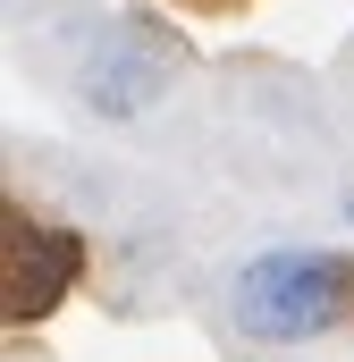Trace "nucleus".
<instances>
[{
    "mask_svg": "<svg viewBox=\"0 0 354 362\" xmlns=\"http://www.w3.org/2000/svg\"><path fill=\"white\" fill-rule=\"evenodd\" d=\"M161 85H169V51H152L144 25L101 34V51L85 59V110L93 118H135V110L161 101Z\"/></svg>",
    "mask_w": 354,
    "mask_h": 362,
    "instance_id": "2",
    "label": "nucleus"
},
{
    "mask_svg": "<svg viewBox=\"0 0 354 362\" xmlns=\"http://www.w3.org/2000/svg\"><path fill=\"white\" fill-rule=\"evenodd\" d=\"M85 270V245L76 228H42V219H17L8 228V312L17 320H42Z\"/></svg>",
    "mask_w": 354,
    "mask_h": 362,
    "instance_id": "3",
    "label": "nucleus"
},
{
    "mask_svg": "<svg viewBox=\"0 0 354 362\" xmlns=\"http://www.w3.org/2000/svg\"><path fill=\"white\" fill-rule=\"evenodd\" d=\"M354 312V262L346 253H321V245H270L253 253L236 286H228V320L253 337V346H304V337H329Z\"/></svg>",
    "mask_w": 354,
    "mask_h": 362,
    "instance_id": "1",
    "label": "nucleus"
}]
</instances>
